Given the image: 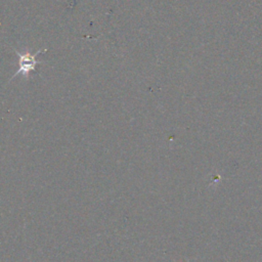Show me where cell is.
<instances>
[{
    "instance_id": "1",
    "label": "cell",
    "mask_w": 262,
    "mask_h": 262,
    "mask_svg": "<svg viewBox=\"0 0 262 262\" xmlns=\"http://www.w3.org/2000/svg\"><path fill=\"white\" fill-rule=\"evenodd\" d=\"M45 50H46V49H44V50L39 49L37 52L31 53L28 49L25 50L24 52H19V51H17V50L14 49V52H15V54H16L17 57H18V70L13 74V76L11 77V80H12L16 75H19V74H21V75L28 80L29 77H30V73H31V72H34L36 64L39 63V61L36 59V56H37L40 52H43V51H45Z\"/></svg>"
}]
</instances>
